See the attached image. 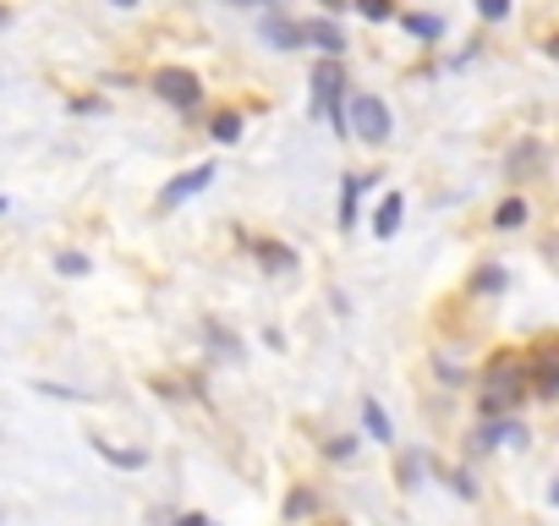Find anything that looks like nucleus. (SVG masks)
I'll list each match as a JSON object with an SVG mask.
<instances>
[{
  "instance_id": "obj_1",
  "label": "nucleus",
  "mask_w": 559,
  "mask_h": 526,
  "mask_svg": "<svg viewBox=\"0 0 559 526\" xmlns=\"http://www.w3.org/2000/svg\"><path fill=\"white\" fill-rule=\"evenodd\" d=\"M526 357L515 362V351H499L483 373V395H477V411L483 417H515V406L526 401Z\"/></svg>"
},
{
  "instance_id": "obj_33",
  "label": "nucleus",
  "mask_w": 559,
  "mask_h": 526,
  "mask_svg": "<svg viewBox=\"0 0 559 526\" xmlns=\"http://www.w3.org/2000/svg\"><path fill=\"white\" fill-rule=\"evenodd\" d=\"M548 504H559V482H554V488H548Z\"/></svg>"
},
{
  "instance_id": "obj_9",
  "label": "nucleus",
  "mask_w": 559,
  "mask_h": 526,
  "mask_svg": "<svg viewBox=\"0 0 559 526\" xmlns=\"http://www.w3.org/2000/svg\"><path fill=\"white\" fill-rule=\"evenodd\" d=\"M252 258H263L269 275H292V270H297V247L269 241V236H252Z\"/></svg>"
},
{
  "instance_id": "obj_30",
  "label": "nucleus",
  "mask_w": 559,
  "mask_h": 526,
  "mask_svg": "<svg viewBox=\"0 0 559 526\" xmlns=\"http://www.w3.org/2000/svg\"><path fill=\"white\" fill-rule=\"evenodd\" d=\"M110 7H121V12H138V7H143V0H110Z\"/></svg>"
},
{
  "instance_id": "obj_3",
  "label": "nucleus",
  "mask_w": 559,
  "mask_h": 526,
  "mask_svg": "<svg viewBox=\"0 0 559 526\" xmlns=\"http://www.w3.org/2000/svg\"><path fill=\"white\" fill-rule=\"evenodd\" d=\"M352 138L368 148H384L395 138V110L379 94H352Z\"/></svg>"
},
{
  "instance_id": "obj_15",
  "label": "nucleus",
  "mask_w": 559,
  "mask_h": 526,
  "mask_svg": "<svg viewBox=\"0 0 559 526\" xmlns=\"http://www.w3.org/2000/svg\"><path fill=\"white\" fill-rule=\"evenodd\" d=\"M526 219H532V208H526V198H521V192H515V198H504V203L493 208V230H504V236H510V230H521Z\"/></svg>"
},
{
  "instance_id": "obj_22",
  "label": "nucleus",
  "mask_w": 559,
  "mask_h": 526,
  "mask_svg": "<svg viewBox=\"0 0 559 526\" xmlns=\"http://www.w3.org/2000/svg\"><path fill=\"white\" fill-rule=\"evenodd\" d=\"M56 270H61L67 280H83V275H88V258H83V252H61V258H56Z\"/></svg>"
},
{
  "instance_id": "obj_25",
  "label": "nucleus",
  "mask_w": 559,
  "mask_h": 526,
  "mask_svg": "<svg viewBox=\"0 0 559 526\" xmlns=\"http://www.w3.org/2000/svg\"><path fill=\"white\" fill-rule=\"evenodd\" d=\"M417 471H423V455H406V461H401V482L417 488Z\"/></svg>"
},
{
  "instance_id": "obj_17",
  "label": "nucleus",
  "mask_w": 559,
  "mask_h": 526,
  "mask_svg": "<svg viewBox=\"0 0 559 526\" xmlns=\"http://www.w3.org/2000/svg\"><path fill=\"white\" fill-rule=\"evenodd\" d=\"M209 138H214V143H236V138H241V110H230V105L214 110V116H209Z\"/></svg>"
},
{
  "instance_id": "obj_5",
  "label": "nucleus",
  "mask_w": 559,
  "mask_h": 526,
  "mask_svg": "<svg viewBox=\"0 0 559 526\" xmlns=\"http://www.w3.org/2000/svg\"><path fill=\"white\" fill-rule=\"evenodd\" d=\"M258 39H263L269 50H280V56H292V50H302V45H308V39H302V23H297V17H286L280 7L258 12Z\"/></svg>"
},
{
  "instance_id": "obj_24",
  "label": "nucleus",
  "mask_w": 559,
  "mask_h": 526,
  "mask_svg": "<svg viewBox=\"0 0 559 526\" xmlns=\"http://www.w3.org/2000/svg\"><path fill=\"white\" fill-rule=\"evenodd\" d=\"M444 477H450V488H455L461 499H477V482H472L466 471H444Z\"/></svg>"
},
{
  "instance_id": "obj_27",
  "label": "nucleus",
  "mask_w": 559,
  "mask_h": 526,
  "mask_svg": "<svg viewBox=\"0 0 559 526\" xmlns=\"http://www.w3.org/2000/svg\"><path fill=\"white\" fill-rule=\"evenodd\" d=\"M319 12L324 17H341V12H352V0H319Z\"/></svg>"
},
{
  "instance_id": "obj_32",
  "label": "nucleus",
  "mask_w": 559,
  "mask_h": 526,
  "mask_svg": "<svg viewBox=\"0 0 559 526\" xmlns=\"http://www.w3.org/2000/svg\"><path fill=\"white\" fill-rule=\"evenodd\" d=\"M12 23V7H0V28H7Z\"/></svg>"
},
{
  "instance_id": "obj_28",
  "label": "nucleus",
  "mask_w": 559,
  "mask_h": 526,
  "mask_svg": "<svg viewBox=\"0 0 559 526\" xmlns=\"http://www.w3.org/2000/svg\"><path fill=\"white\" fill-rule=\"evenodd\" d=\"M225 7H241V12H269L274 0H225Z\"/></svg>"
},
{
  "instance_id": "obj_6",
  "label": "nucleus",
  "mask_w": 559,
  "mask_h": 526,
  "mask_svg": "<svg viewBox=\"0 0 559 526\" xmlns=\"http://www.w3.org/2000/svg\"><path fill=\"white\" fill-rule=\"evenodd\" d=\"M526 390H532V401H554L559 395V346L526 351Z\"/></svg>"
},
{
  "instance_id": "obj_18",
  "label": "nucleus",
  "mask_w": 559,
  "mask_h": 526,
  "mask_svg": "<svg viewBox=\"0 0 559 526\" xmlns=\"http://www.w3.org/2000/svg\"><path fill=\"white\" fill-rule=\"evenodd\" d=\"M94 450H99L110 466H121V471H143V466H148L143 450H116V444H105V439H94Z\"/></svg>"
},
{
  "instance_id": "obj_11",
  "label": "nucleus",
  "mask_w": 559,
  "mask_h": 526,
  "mask_svg": "<svg viewBox=\"0 0 559 526\" xmlns=\"http://www.w3.org/2000/svg\"><path fill=\"white\" fill-rule=\"evenodd\" d=\"M373 187V176L368 170H352L346 181H341V230H352L357 225V203H362V192Z\"/></svg>"
},
{
  "instance_id": "obj_19",
  "label": "nucleus",
  "mask_w": 559,
  "mask_h": 526,
  "mask_svg": "<svg viewBox=\"0 0 559 526\" xmlns=\"http://www.w3.org/2000/svg\"><path fill=\"white\" fill-rule=\"evenodd\" d=\"M319 510V493L313 488H297L292 499H286V521H302V515H313Z\"/></svg>"
},
{
  "instance_id": "obj_31",
  "label": "nucleus",
  "mask_w": 559,
  "mask_h": 526,
  "mask_svg": "<svg viewBox=\"0 0 559 526\" xmlns=\"http://www.w3.org/2000/svg\"><path fill=\"white\" fill-rule=\"evenodd\" d=\"M543 50H548V56H554V61H559V34H554V39H548V45H543Z\"/></svg>"
},
{
  "instance_id": "obj_20",
  "label": "nucleus",
  "mask_w": 559,
  "mask_h": 526,
  "mask_svg": "<svg viewBox=\"0 0 559 526\" xmlns=\"http://www.w3.org/2000/svg\"><path fill=\"white\" fill-rule=\"evenodd\" d=\"M472 7H477V17H483V23H510L515 0H472Z\"/></svg>"
},
{
  "instance_id": "obj_8",
  "label": "nucleus",
  "mask_w": 559,
  "mask_h": 526,
  "mask_svg": "<svg viewBox=\"0 0 559 526\" xmlns=\"http://www.w3.org/2000/svg\"><path fill=\"white\" fill-rule=\"evenodd\" d=\"M504 444H526V428H521V417H493V422H483L477 428V450H504Z\"/></svg>"
},
{
  "instance_id": "obj_29",
  "label": "nucleus",
  "mask_w": 559,
  "mask_h": 526,
  "mask_svg": "<svg viewBox=\"0 0 559 526\" xmlns=\"http://www.w3.org/2000/svg\"><path fill=\"white\" fill-rule=\"evenodd\" d=\"M176 526H214V521H209V515H198V510H192V515H181V521H176Z\"/></svg>"
},
{
  "instance_id": "obj_34",
  "label": "nucleus",
  "mask_w": 559,
  "mask_h": 526,
  "mask_svg": "<svg viewBox=\"0 0 559 526\" xmlns=\"http://www.w3.org/2000/svg\"><path fill=\"white\" fill-rule=\"evenodd\" d=\"M0 214H12V198H0Z\"/></svg>"
},
{
  "instance_id": "obj_12",
  "label": "nucleus",
  "mask_w": 559,
  "mask_h": 526,
  "mask_svg": "<svg viewBox=\"0 0 559 526\" xmlns=\"http://www.w3.org/2000/svg\"><path fill=\"white\" fill-rule=\"evenodd\" d=\"M401 214H406V198H401V192H384V198H379V208H373V236H379V241H390V236L401 230Z\"/></svg>"
},
{
  "instance_id": "obj_7",
  "label": "nucleus",
  "mask_w": 559,
  "mask_h": 526,
  "mask_svg": "<svg viewBox=\"0 0 559 526\" xmlns=\"http://www.w3.org/2000/svg\"><path fill=\"white\" fill-rule=\"evenodd\" d=\"M302 39L324 56V61H346V50H352V39H346V28L335 23V17H302Z\"/></svg>"
},
{
  "instance_id": "obj_13",
  "label": "nucleus",
  "mask_w": 559,
  "mask_h": 526,
  "mask_svg": "<svg viewBox=\"0 0 559 526\" xmlns=\"http://www.w3.org/2000/svg\"><path fill=\"white\" fill-rule=\"evenodd\" d=\"M472 297H499V291H510V270L504 263H483V270H472Z\"/></svg>"
},
{
  "instance_id": "obj_4",
  "label": "nucleus",
  "mask_w": 559,
  "mask_h": 526,
  "mask_svg": "<svg viewBox=\"0 0 559 526\" xmlns=\"http://www.w3.org/2000/svg\"><path fill=\"white\" fill-rule=\"evenodd\" d=\"M214 176H219V165H214V159L187 165L181 176H170V181L159 187V208H181V203H192L198 192H209V187H214Z\"/></svg>"
},
{
  "instance_id": "obj_2",
  "label": "nucleus",
  "mask_w": 559,
  "mask_h": 526,
  "mask_svg": "<svg viewBox=\"0 0 559 526\" xmlns=\"http://www.w3.org/2000/svg\"><path fill=\"white\" fill-rule=\"evenodd\" d=\"M154 94H159L170 110H181V116H198L203 99H209V88H203V77H198L192 67H159V72H154Z\"/></svg>"
},
{
  "instance_id": "obj_10",
  "label": "nucleus",
  "mask_w": 559,
  "mask_h": 526,
  "mask_svg": "<svg viewBox=\"0 0 559 526\" xmlns=\"http://www.w3.org/2000/svg\"><path fill=\"white\" fill-rule=\"evenodd\" d=\"M537 165H543V143H537V138H521L515 154L504 159V176H510V181H532Z\"/></svg>"
},
{
  "instance_id": "obj_23",
  "label": "nucleus",
  "mask_w": 559,
  "mask_h": 526,
  "mask_svg": "<svg viewBox=\"0 0 559 526\" xmlns=\"http://www.w3.org/2000/svg\"><path fill=\"white\" fill-rule=\"evenodd\" d=\"M352 455H357V439H352V433L330 439V461H352Z\"/></svg>"
},
{
  "instance_id": "obj_26",
  "label": "nucleus",
  "mask_w": 559,
  "mask_h": 526,
  "mask_svg": "<svg viewBox=\"0 0 559 526\" xmlns=\"http://www.w3.org/2000/svg\"><path fill=\"white\" fill-rule=\"evenodd\" d=\"M105 99H72V116H99Z\"/></svg>"
},
{
  "instance_id": "obj_14",
  "label": "nucleus",
  "mask_w": 559,
  "mask_h": 526,
  "mask_svg": "<svg viewBox=\"0 0 559 526\" xmlns=\"http://www.w3.org/2000/svg\"><path fill=\"white\" fill-rule=\"evenodd\" d=\"M401 28H406L412 39H428V45H439V39H444V17H433V12H406V17H401Z\"/></svg>"
},
{
  "instance_id": "obj_16",
  "label": "nucleus",
  "mask_w": 559,
  "mask_h": 526,
  "mask_svg": "<svg viewBox=\"0 0 559 526\" xmlns=\"http://www.w3.org/2000/svg\"><path fill=\"white\" fill-rule=\"evenodd\" d=\"M362 428H368V439L395 444V422H390V411H384L379 401H362Z\"/></svg>"
},
{
  "instance_id": "obj_21",
  "label": "nucleus",
  "mask_w": 559,
  "mask_h": 526,
  "mask_svg": "<svg viewBox=\"0 0 559 526\" xmlns=\"http://www.w3.org/2000/svg\"><path fill=\"white\" fill-rule=\"evenodd\" d=\"M352 7H357L368 23H390V17H395V0H352Z\"/></svg>"
}]
</instances>
